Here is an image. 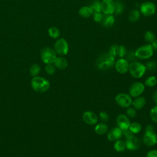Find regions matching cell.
I'll list each match as a JSON object with an SVG mask.
<instances>
[{"mask_svg": "<svg viewBox=\"0 0 157 157\" xmlns=\"http://www.w3.org/2000/svg\"><path fill=\"white\" fill-rule=\"evenodd\" d=\"M117 123L118 127L123 131L129 128L131 122L126 115L124 114H120L117 117Z\"/></svg>", "mask_w": 157, "mask_h": 157, "instance_id": "14", "label": "cell"}, {"mask_svg": "<svg viewBox=\"0 0 157 157\" xmlns=\"http://www.w3.org/2000/svg\"><path fill=\"white\" fill-rule=\"evenodd\" d=\"M45 71L49 75H53L55 72V66L52 64H47L45 66Z\"/></svg>", "mask_w": 157, "mask_h": 157, "instance_id": "36", "label": "cell"}, {"mask_svg": "<svg viewBox=\"0 0 157 157\" xmlns=\"http://www.w3.org/2000/svg\"><path fill=\"white\" fill-rule=\"evenodd\" d=\"M152 99H153V101H154V102L157 104V91H156L153 94Z\"/></svg>", "mask_w": 157, "mask_h": 157, "instance_id": "43", "label": "cell"}, {"mask_svg": "<svg viewBox=\"0 0 157 157\" xmlns=\"http://www.w3.org/2000/svg\"><path fill=\"white\" fill-rule=\"evenodd\" d=\"M108 53L115 58L117 56L119 58H124V56L126 55L127 51L125 47L123 45L113 44L110 47Z\"/></svg>", "mask_w": 157, "mask_h": 157, "instance_id": "8", "label": "cell"}, {"mask_svg": "<svg viewBox=\"0 0 157 157\" xmlns=\"http://www.w3.org/2000/svg\"><path fill=\"white\" fill-rule=\"evenodd\" d=\"M126 112L127 116L130 118H134L136 115V110L134 107H128Z\"/></svg>", "mask_w": 157, "mask_h": 157, "instance_id": "37", "label": "cell"}, {"mask_svg": "<svg viewBox=\"0 0 157 157\" xmlns=\"http://www.w3.org/2000/svg\"><path fill=\"white\" fill-rule=\"evenodd\" d=\"M115 21V17L113 15H104L101 23L104 27L110 28L114 25Z\"/></svg>", "mask_w": 157, "mask_h": 157, "instance_id": "19", "label": "cell"}, {"mask_svg": "<svg viewBox=\"0 0 157 157\" xmlns=\"http://www.w3.org/2000/svg\"><path fill=\"white\" fill-rule=\"evenodd\" d=\"M150 117L153 121L157 123V105L153 107L150 110Z\"/></svg>", "mask_w": 157, "mask_h": 157, "instance_id": "32", "label": "cell"}, {"mask_svg": "<svg viewBox=\"0 0 157 157\" xmlns=\"http://www.w3.org/2000/svg\"><path fill=\"white\" fill-rule=\"evenodd\" d=\"M140 12L139 10L138 9H132L130 11L129 15H128V18L129 20L132 21V22H136L138 21L140 17Z\"/></svg>", "mask_w": 157, "mask_h": 157, "instance_id": "23", "label": "cell"}, {"mask_svg": "<svg viewBox=\"0 0 157 157\" xmlns=\"http://www.w3.org/2000/svg\"><path fill=\"white\" fill-rule=\"evenodd\" d=\"M113 148L115 151L118 152H121L124 151L126 148L125 141L120 139L115 141L113 144Z\"/></svg>", "mask_w": 157, "mask_h": 157, "instance_id": "24", "label": "cell"}, {"mask_svg": "<svg viewBox=\"0 0 157 157\" xmlns=\"http://www.w3.org/2000/svg\"><path fill=\"white\" fill-rule=\"evenodd\" d=\"M108 126L104 123H101L96 124L94 127V132L98 135H103L108 131Z\"/></svg>", "mask_w": 157, "mask_h": 157, "instance_id": "22", "label": "cell"}, {"mask_svg": "<svg viewBox=\"0 0 157 157\" xmlns=\"http://www.w3.org/2000/svg\"><path fill=\"white\" fill-rule=\"evenodd\" d=\"M98 118L101 121H102L104 123V122H106L109 120V114L107 112H101L99 113V117Z\"/></svg>", "mask_w": 157, "mask_h": 157, "instance_id": "35", "label": "cell"}, {"mask_svg": "<svg viewBox=\"0 0 157 157\" xmlns=\"http://www.w3.org/2000/svg\"><path fill=\"white\" fill-rule=\"evenodd\" d=\"M82 118L83 121L90 125L96 124L98 121V117L96 113L91 111H86L83 113Z\"/></svg>", "mask_w": 157, "mask_h": 157, "instance_id": "13", "label": "cell"}, {"mask_svg": "<svg viewBox=\"0 0 157 157\" xmlns=\"http://www.w3.org/2000/svg\"><path fill=\"white\" fill-rule=\"evenodd\" d=\"M117 104L122 108H128L132 104L131 96L126 93H120L115 98Z\"/></svg>", "mask_w": 157, "mask_h": 157, "instance_id": "10", "label": "cell"}, {"mask_svg": "<svg viewBox=\"0 0 157 157\" xmlns=\"http://www.w3.org/2000/svg\"><path fill=\"white\" fill-rule=\"evenodd\" d=\"M101 12L104 15H113L115 9L114 0H102L101 1Z\"/></svg>", "mask_w": 157, "mask_h": 157, "instance_id": "9", "label": "cell"}, {"mask_svg": "<svg viewBox=\"0 0 157 157\" xmlns=\"http://www.w3.org/2000/svg\"><path fill=\"white\" fill-rule=\"evenodd\" d=\"M147 157H157V150H151L147 152Z\"/></svg>", "mask_w": 157, "mask_h": 157, "instance_id": "40", "label": "cell"}, {"mask_svg": "<svg viewBox=\"0 0 157 157\" xmlns=\"http://www.w3.org/2000/svg\"><path fill=\"white\" fill-rule=\"evenodd\" d=\"M40 68L39 66L36 64H33L29 69L30 74L33 77H36V75H37L40 72Z\"/></svg>", "mask_w": 157, "mask_h": 157, "instance_id": "31", "label": "cell"}, {"mask_svg": "<svg viewBox=\"0 0 157 157\" xmlns=\"http://www.w3.org/2000/svg\"><path fill=\"white\" fill-rule=\"evenodd\" d=\"M93 12L90 6H82L78 10V14L83 18H89L93 15Z\"/></svg>", "mask_w": 157, "mask_h": 157, "instance_id": "21", "label": "cell"}, {"mask_svg": "<svg viewBox=\"0 0 157 157\" xmlns=\"http://www.w3.org/2000/svg\"><path fill=\"white\" fill-rule=\"evenodd\" d=\"M156 83H157V78L153 75H151L147 77L145 81V85L148 87H153L155 86Z\"/></svg>", "mask_w": 157, "mask_h": 157, "instance_id": "29", "label": "cell"}, {"mask_svg": "<svg viewBox=\"0 0 157 157\" xmlns=\"http://www.w3.org/2000/svg\"><path fill=\"white\" fill-rule=\"evenodd\" d=\"M31 86L35 91L42 93L47 91L49 89L50 83L44 78L34 77L31 80Z\"/></svg>", "mask_w": 157, "mask_h": 157, "instance_id": "3", "label": "cell"}, {"mask_svg": "<svg viewBox=\"0 0 157 157\" xmlns=\"http://www.w3.org/2000/svg\"><path fill=\"white\" fill-rule=\"evenodd\" d=\"M123 135L122 130L118 127H114L112 128L107 133V139L109 140L115 142L121 138Z\"/></svg>", "mask_w": 157, "mask_h": 157, "instance_id": "15", "label": "cell"}, {"mask_svg": "<svg viewBox=\"0 0 157 157\" xmlns=\"http://www.w3.org/2000/svg\"><path fill=\"white\" fill-rule=\"evenodd\" d=\"M145 104H146L145 98L140 96L136 97L134 99V100L132 101V104L133 105V107L137 110L142 109L145 106Z\"/></svg>", "mask_w": 157, "mask_h": 157, "instance_id": "18", "label": "cell"}, {"mask_svg": "<svg viewBox=\"0 0 157 157\" xmlns=\"http://www.w3.org/2000/svg\"><path fill=\"white\" fill-rule=\"evenodd\" d=\"M91 9L93 13L101 12V1L99 0H94L90 6H89Z\"/></svg>", "mask_w": 157, "mask_h": 157, "instance_id": "27", "label": "cell"}, {"mask_svg": "<svg viewBox=\"0 0 157 157\" xmlns=\"http://www.w3.org/2000/svg\"><path fill=\"white\" fill-rule=\"evenodd\" d=\"M150 45H151L153 49L154 50H157V39H155L151 44Z\"/></svg>", "mask_w": 157, "mask_h": 157, "instance_id": "42", "label": "cell"}, {"mask_svg": "<svg viewBox=\"0 0 157 157\" xmlns=\"http://www.w3.org/2000/svg\"><path fill=\"white\" fill-rule=\"evenodd\" d=\"M41 59L46 64H53L56 58V53L55 50L50 47H45L41 51Z\"/></svg>", "mask_w": 157, "mask_h": 157, "instance_id": "6", "label": "cell"}, {"mask_svg": "<svg viewBox=\"0 0 157 157\" xmlns=\"http://www.w3.org/2000/svg\"><path fill=\"white\" fill-rule=\"evenodd\" d=\"M156 10L155 4L150 1L142 2L139 7V11L145 17H150L154 15Z\"/></svg>", "mask_w": 157, "mask_h": 157, "instance_id": "7", "label": "cell"}, {"mask_svg": "<svg viewBox=\"0 0 157 157\" xmlns=\"http://www.w3.org/2000/svg\"><path fill=\"white\" fill-rule=\"evenodd\" d=\"M145 90V85L140 82L133 83L129 87V93L131 97L136 98L140 96Z\"/></svg>", "mask_w": 157, "mask_h": 157, "instance_id": "11", "label": "cell"}, {"mask_svg": "<svg viewBox=\"0 0 157 157\" xmlns=\"http://www.w3.org/2000/svg\"><path fill=\"white\" fill-rule=\"evenodd\" d=\"M53 63L54 66L59 69H64L67 67L68 65L67 59L62 56H56Z\"/></svg>", "mask_w": 157, "mask_h": 157, "instance_id": "20", "label": "cell"}, {"mask_svg": "<svg viewBox=\"0 0 157 157\" xmlns=\"http://www.w3.org/2000/svg\"><path fill=\"white\" fill-rule=\"evenodd\" d=\"M92 16H93V18L95 22L101 23L103 17H104V15L102 12H96V13H93Z\"/></svg>", "mask_w": 157, "mask_h": 157, "instance_id": "34", "label": "cell"}, {"mask_svg": "<svg viewBox=\"0 0 157 157\" xmlns=\"http://www.w3.org/2000/svg\"><path fill=\"white\" fill-rule=\"evenodd\" d=\"M154 50L150 44L143 45L138 47L134 52L136 58L140 59H146L151 58L153 55Z\"/></svg>", "mask_w": 157, "mask_h": 157, "instance_id": "4", "label": "cell"}, {"mask_svg": "<svg viewBox=\"0 0 157 157\" xmlns=\"http://www.w3.org/2000/svg\"><path fill=\"white\" fill-rule=\"evenodd\" d=\"M115 64V58L110 56L108 53L101 55L96 61L97 67L102 71L108 70Z\"/></svg>", "mask_w": 157, "mask_h": 157, "instance_id": "1", "label": "cell"}, {"mask_svg": "<svg viewBox=\"0 0 157 157\" xmlns=\"http://www.w3.org/2000/svg\"><path fill=\"white\" fill-rule=\"evenodd\" d=\"M56 54L60 56L66 55L69 52V44L64 38H59L56 40L54 44V49Z\"/></svg>", "mask_w": 157, "mask_h": 157, "instance_id": "5", "label": "cell"}, {"mask_svg": "<svg viewBox=\"0 0 157 157\" xmlns=\"http://www.w3.org/2000/svg\"><path fill=\"white\" fill-rule=\"evenodd\" d=\"M143 141L147 146H154L157 144V135L155 132L145 133L143 136Z\"/></svg>", "mask_w": 157, "mask_h": 157, "instance_id": "16", "label": "cell"}, {"mask_svg": "<svg viewBox=\"0 0 157 157\" xmlns=\"http://www.w3.org/2000/svg\"><path fill=\"white\" fill-rule=\"evenodd\" d=\"M133 134H137L140 132L142 129L141 124L138 122L131 123L129 127L128 128Z\"/></svg>", "mask_w": 157, "mask_h": 157, "instance_id": "26", "label": "cell"}, {"mask_svg": "<svg viewBox=\"0 0 157 157\" xmlns=\"http://www.w3.org/2000/svg\"><path fill=\"white\" fill-rule=\"evenodd\" d=\"M126 148L129 150H136L140 146V141L139 138L133 137L131 139H127L125 141Z\"/></svg>", "mask_w": 157, "mask_h": 157, "instance_id": "17", "label": "cell"}, {"mask_svg": "<svg viewBox=\"0 0 157 157\" xmlns=\"http://www.w3.org/2000/svg\"><path fill=\"white\" fill-rule=\"evenodd\" d=\"M114 66L115 70L118 73L123 74L128 72L129 63L126 58H120L115 62Z\"/></svg>", "mask_w": 157, "mask_h": 157, "instance_id": "12", "label": "cell"}, {"mask_svg": "<svg viewBox=\"0 0 157 157\" xmlns=\"http://www.w3.org/2000/svg\"><path fill=\"white\" fill-rule=\"evenodd\" d=\"M127 55V58L126 59L128 61H135L136 57V55H135V53L134 52H129L128 53H126Z\"/></svg>", "mask_w": 157, "mask_h": 157, "instance_id": "39", "label": "cell"}, {"mask_svg": "<svg viewBox=\"0 0 157 157\" xmlns=\"http://www.w3.org/2000/svg\"><path fill=\"white\" fill-rule=\"evenodd\" d=\"M122 131H123V135H124V136L126 138V139H131L134 137V134L129 129L123 130Z\"/></svg>", "mask_w": 157, "mask_h": 157, "instance_id": "38", "label": "cell"}, {"mask_svg": "<svg viewBox=\"0 0 157 157\" xmlns=\"http://www.w3.org/2000/svg\"><path fill=\"white\" fill-rule=\"evenodd\" d=\"M48 35L53 39H58L60 36V31L56 27L52 26L48 29Z\"/></svg>", "mask_w": 157, "mask_h": 157, "instance_id": "25", "label": "cell"}, {"mask_svg": "<svg viewBox=\"0 0 157 157\" xmlns=\"http://www.w3.org/2000/svg\"><path fill=\"white\" fill-rule=\"evenodd\" d=\"M144 37L145 40L149 44H151L156 39L155 34L151 31H147L145 33Z\"/></svg>", "mask_w": 157, "mask_h": 157, "instance_id": "30", "label": "cell"}, {"mask_svg": "<svg viewBox=\"0 0 157 157\" xmlns=\"http://www.w3.org/2000/svg\"><path fill=\"white\" fill-rule=\"evenodd\" d=\"M145 66V67H146L147 70L151 71H155L156 69V67H157L156 63L154 61H148Z\"/></svg>", "mask_w": 157, "mask_h": 157, "instance_id": "33", "label": "cell"}, {"mask_svg": "<svg viewBox=\"0 0 157 157\" xmlns=\"http://www.w3.org/2000/svg\"><path fill=\"white\" fill-rule=\"evenodd\" d=\"M124 9V4L119 0L115 1V9L114 13L116 15H120L123 12Z\"/></svg>", "mask_w": 157, "mask_h": 157, "instance_id": "28", "label": "cell"}, {"mask_svg": "<svg viewBox=\"0 0 157 157\" xmlns=\"http://www.w3.org/2000/svg\"><path fill=\"white\" fill-rule=\"evenodd\" d=\"M154 128L153 126H151V124H148L146 128H145V133H152V132H155L154 131Z\"/></svg>", "mask_w": 157, "mask_h": 157, "instance_id": "41", "label": "cell"}, {"mask_svg": "<svg viewBox=\"0 0 157 157\" xmlns=\"http://www.w3.org/2000/svg\"><path fill=\"white\" fill-rule=\"evenodd\" d=\"M146 70L145 66L139 61H134L129 63L128 71L131 75L134 78H141L145 74Z\"/></svg>", "mask_w": 157, "mask_h": 157, "instance_id": "2", "label": "cell"}]
</instances>
